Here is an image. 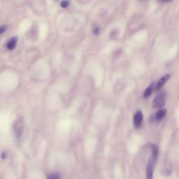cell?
<instances>
[{
    "label": "cell",
    "mask_w": 179,
    "mask_h": 179,
    "mask_svg": "<svg viewBox=\"0 0 179 179\" xmlns=\"http://www.w3.org/2000/svg\"><path fill=\"white\" fill-rule=\"evenodd\" d=\"M166 99V93L165 91H161L155 96L153 99V106L155 108H162L165 104Z\"/></svg>",
    "instance_id": "1"
},
{
    "label": "cell",
    "mask_w": 179,
    "mask_h": 179,
    "mask_svg": "<svg viewBox=\"0 0 179 179\" xmlns=\"http://www.w3.org/2000/svg\"><path fill=\"white\" fill-rule=\"evenodd\" d=\"M156 160L154 158L151 159L150 162H148L146 168V174H147V178L151 179L153 178V170H154V166H155V162Z\"/></svg>",
    "instance_id": "2"
},
{
    "label": "cell",
    "mask_w": 179,
    "mask_h": 179,
    "mask_svg": "<svg viewBox=\"0 0 179 179\" xmlns=\"http://www.w3.org/2000/svg\"><path fill=\"white\" fill-rule=\"evenodd\" d=\"M14 131L17 137L19 138L23 131V122L21 119H18L14 125Z\"/></svg>",
    "instance_id": "3"
},
{
    "label": "cell",
    "mask_w": 179,
    "mask_h": 179,
    "mask_svg": "<svg viewBox=\"0 0 179 179\" xmlns=\"http://www.w3.org/2000/svg\"><path fill=\"white\" fill-rule=\"evenodd\" d=\"M143 114H142L141 111H138L136 113L135 115L134 116V119H133V122H134V125L136 127H140L141 124L142 120H143Z\"/></svg>",
    "instance_id": "4"
},
{
    "label": "cell",
    "mask_w": 179,
    "mask_h": 179,
    "mask_svg": "<svg viewBox=\"0 0 179 179\" xmlns=\"http://www.w3.org/2000/svg\"><path fill=\"white\" fill-rule=\"evenodd\" d=\"M170 77H171L170 74H166L164 76H162V77L160 79V81H159L158 83H157V85H156V87H155V90H160V88H161L162 87L163 85L166 83V81H168L169 80Z\"/></svg>",
    "instance_id": "5"
},
{
    "label": "cell",
    "mask_w": 179,
    "mask_h": 179,
    "mask_svg": "<svg viewBox=\"0 0 179 179\" xmlns=\"http://www.w3.org/2000/svg\"><path fill=\"white\" fill-rule=\"evenodd\" d=\"M166 109H160V111H157L156 114L154 115L153 116H152L153 120H155V121H160L162 119L166 116Z\"/></svg>",
    "instance_id": "6"
},
{
    "label": "cell",
    "mask_w": 179,
    "mask_h": 179,
    "mask_svg": "<svg viewBox=\"0 0 179 179\" xmlns=\"http://www.w3.org/2000/svg\"><path fill=\"white\" fill-rule=\"evenodd\" d=\"M17 41H18V38L17 37H13L12 39H11L7 44V47L8 50H12L16 48Z\"/></svg>",
    "instance_id": "7"
},
{
    "label": "cell",
    "mask_w": 179,
    "mask_h": 179,
    "mask_svg": "<svg viewBox=\"0 0 179 179\" xmlns=\"http://www.w3.org/2000/svg\"><path fill=\"white\" fill-rule=\"evenodd\" d=\"M154 88H155V83H151V85L145 90L144 92H143V97L144 98L149 97L150 96H151V94H152L153 92Z\"/></svg>",
    "instance_id": "8"
},
{
    "label": "cell",
    "mask_w": 179,
    "mask_h": 179,
    "mask_svg": "<svg viewBox=\"0 0 179 179\" xmlns=\"http://www.w3.org/2000/svg\"><path fill=\"white\" fill-rule=\"evenodd\" d=\"M157 155H158V147L156 145L153 146V158L157 160Z\"/></svg>",
    "instance_id": "9"
},
{
    "label": "cell",
    "mask_w": 179,
    "mask_h": 179,
    "mask_svg": "<svg viewBox=\"0 0 179 179\" xmlns=\"http://www.w3.org/2000/svg\"><path fill=\"white\" fill-rule=\"evenodd\" d=\"M59 174H57V173H54V174H51L50 175L48 176V178H51V179H56V178H59Z\"/></svg>",
    "instance_id": "10"
},
{
    "label": "cell",
    "mask_w": 179,
    "mask_h": 179,
    "mask_svg": "<svg viewBox=\"0 0 179 179\" xmlns=\"http://www.w3.org/2000/svg\"><path fill=\"white\" fill-rule=\"evenodd\" d=\"M69 1H62V2H61L60 5H61V7H62V8H67V7L69 6Z\"/></svg>",
    "instance_id": "11"
},
{
    "label": "cell",
    "mask_w": 179,
    "mask_h": 179,
    "mask_svg": "<svg viewBox=\"0 0 179 179\" xmlns=\"http://www.w3.org/2000/svg\"><path fill=\"white\" fill-rule=\"evenodd\" d=\"M7 27L6 25L1 26V27H0V33H1V34H4V32H5L6 30H7Z\"/></svg>",
    "instance_id": "12"
},
{
    "label": "cell",
    "mask_w": 179,
    "mask_h": 179,
    "mask_svg": "<svg viewBox=\"0 0 179 179\" xmlns=\"http://www.w3.org/2000/svg\"><path fill=\"white\" fill-rule=\"evenodd\" d=\"M99 32H100V29H99V27H94V30H93V32H94V34H96V35L99 34Z\"/></svg>",
    "instance_id": "13"
},
{
    "label": "cell",
    "mask_w": 179,
    "mask_h": 179,
    "mask_svg": "<svg viewBox=\"0 0 179 179\" xmlns=\"http://www.w3.org/2000/svg\"><path fill=\"white\" fill-rule=\"evenodd\" d=\"M6 157H7V154H6L5 152H4L2 153V159L6 158Z\"/></svg>",
    "instance_id": "14"
}]
</instances>
